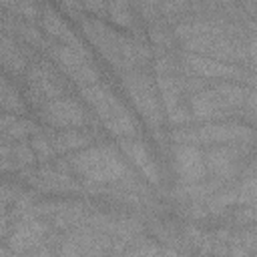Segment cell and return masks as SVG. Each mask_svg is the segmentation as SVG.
<instances>
[{
	"instance_id": "12",
	"label": "cell",
	"mask_w": 257,
	"mask_h": 257,
	"mask_svg": "<svg viewBox=\"0 0 257 257\" xmlns=\"http://www.w3.org/2000/svg\"><path fill=\"white\" fill-rule=\"evenodd\" d=\"M38 116L44 124L54 128H82L90 122L86 108L72 96H58L38 108Z\"/></svg>"
},
{
	"instance_id": "6",
	"label": "cell",
	"mask_w": 257,
	"mask_h": 257,
	"mask_svg": "<svg viewBox=\"0 0 257 257\" xmlns=\"http://www.w3.org/2000/svg\"><path fill=\"white\" fill-rule=\"evenodd\" d=\"M207 175L227 185L239 179L243 167L253 159V145H217L205 153Z\"/></svg>"
},
{
	"instance_id": "38",
	"label": "cell",
	"mask_w": 257,
	"mask_h": 257,
	"mask_svg": "<svg viewBox=\"0 0 257 257\" xmlns=\"http://www.w3.org/2000/svg\"><path fill=\"white\" fill-rule=\"evenodd\" d=\"M4 34V28H2V14H0V36Z\"/></svg>"
},
{
	"instance_id": "15",
	"label": "cell",
	"mask_w": 257,
	"mask_h": 257,
	"mask_svg": "<svg viewBox=\"0 0 257 257\" xmlns=\"http://www.w3.org/2000/svg\"><path fill=\"white\" fill-rule=\"evenodd\" d=\"M78 94L80 98L94 110L96 118L104 124L108 120H112L114 116L122 114L124 110H128L124 106V102L114 94V90L110 86H106L104 82H92L86 86H78Z\"/></svg>"
},
{
	"instance_id": "29",
	"label": "cell",
	"mask_w": 257,
	"mask_h": 257,
	"mask_svg": "<svg viewBox=\"0 0 257 257\" xmlns=\"http://www.w3.org/2000/svg\"><path fill=\"white\" fill-rule=\"evenodd\" d=\"M30 147H32V153H34V157H36V161L38 163H48L56 153H54V149H52V143H50V135H46V133H42L40 128L30 137Z\"/></svg>"
},
{
	"instance_id": "18",
	"label": "cell",
	"mask_w": 257,
	"mask_h": 257,
	"mask_svg": "<svg viewBox=\"0 0 257 257\" xmlns=\"http://www.w3.org/2000/svg\"><path fill=\"white\" fill-rule=\"evenodd\" d=\"M40 26L48 36L56 38L60 44H64V46H68L72 50H78V52H90L82 44V40L76 36V32L68 26V22L60 16V12L54 10L50 4L40 6Z\"/></svg>"
},
{
	"instance_id": "31",
	"label": "cell",
	"mask_w": 257,
	"mask_h": 257,
	"mask_svg": "<svg viewBox=\"0 0 257 257\" xmlns=\"http://www.w3.org/2000/svg\"><path fill=\"white\" fill-rule=\"evenodd\" d=\"M16 14L22 16L28 22H34L40 16V4L38 0H16Z\"/></svg>"
},
{
	"instance_id": "1",
	"label": "cell",
	"mask_w": 257,
	"mask_h": 257,
	"mask_svg": "<svg viewBox=\"0 0 257 257\" xmlns=\"http://www.w3.org/2000/svg\"><path fill=\"white\" fill-rule=\"evenodd\" d=\"M66 163L74 175L92 185H112L133 173L124 155L112 145L104 143L88 145L80 151H74L66 159Z\"/></svg>"
},
{
	"instance_id": "14",
	"label": "cell",
	"mask_w": 257,
	"mask_h": 257,
	"mask_svg": "<svg viewBox=\"0 0 257 257\" xmlns=\"http://www.w3.org/2000/svg\"><path fill=\"white\" fill-rule=\"evenodd\" d=\"M50 225L42 217H26L14 223L10 235L6 237V245L12 255H32V251L46 239L50 233Z\"/></svg>"
},
{
	"instance_id": "33",
	"label": "cell",
	"mask_w": 257,
	"mask_h": 257,
	"mask_svg": "<svg viewBox=\"0 0 257 257\" xmlns=\"http://www.w3.org/2000/svg\"><path fill=\"white\" fill-rule=\"evenodd\" d=\"M139 18L145 22L159 18V0H139Z\"/></svg>"
},
{
	"instance_id": "17",
	"label": "cell",
	"mask_w": 257,
	"mask_h": 257,
	"mask_svg": "<svg viewBox=\"0 0 257 257\" xmlns=\"http://www.w3.org/2000/svg\"><path fill=\"white\" fill-rule=\"evenodd\" d=\"M118 151L124 155L126 161L133 163V167H137L141 171V175L145 177V181L149 185H161L163 183L161 167L155 161V157L151 155V151L145 145V141H141L139 137L118 139Z\"/></svg>"
},
{
	"instance_id": "16",
	"label": "cell",
	"mask_w": 257,
	"mask_h": 257,
	"mask_svg": "<svg viewBox=\"0 0 257 257\" xmlns=\"http://www.w3.org/2000/svg\"><path fill=\"white\" fill-rule=\"evenodd\" d=\"M171 163L179 183H195L207 179L205 155L197 145H175L171 151Z\"/></svg>"
},
{
	"instance_id": "30",
	"label": "cell",
	"mask_w": 257,
	"mask_h": 257,
	"mask_svg": "<svg viewBox=\"0 0 257 257\" xmlns=\"http://www.w3.org/2000/svg\"><path fill=\"white\" fill-rule=\"evenodd\" d=\"M36 131H38V126H36L30 118L18 116V118L8 126V131L4 133V137H8L10 141H26V139H30Z\"/></svg>"
},
{
	"instance_id": "24",
	"label": "cell",
	"mask_w": 257,
	"mask_h": 257,
	"mask_svg": "<svg viewBox=\"0 0 257 257\" xmlns=\"http://www.w3.org/2000/svg\"><path fill=\"white\" fill-rule=\"evenodd\" d=\"M102 126H104V128H106V133H108V135H112L114 139L139 137V133H141L139 120H137V118H135V114H133V112H128V110H124L122 114H118V116H114L112 120L104 122Z\"/></svg>"
},
{
	"instance_id": "32",
	"label": "cell",
	"mask_w": 257,
	"mask_h": 257,
	"mask_svg": "<svg viewBox=\"0 0 257 257\" xmlns=\"http://www.w3.org/2000/svg\"><path fill=\"white\" fill-rule=\"evenodd\" d=\"M233 219H235V223H239L241 227H243V225H255V221H257L255 205H237Z\"/></svg>"
},
{
	"instance_id": "9",
	"label": "cell",
	"mask_w": 257,
	"mask_h": 257,
	"mask_svg": "<svg viewBox=\"0 0 257 257\" xmlns=\"http://www.w3.org/2000/svg\"><path fill=\"white\" fill-rule=\"evenodd\" d=\"M20 177L32 189L42 193H82V181L72 177V171L66 161H58L54 165L42 163L40 167L24 169L20 171Z\"/></svg>"
},
{
	"instance_id": "4",
	"label": "cell",
	"mask_w": 257,
	"mask_h": 257,
	"mask_svg": "<svg viewBox=\"0 0 257 257\" xmlns=\"http://www.w3.org/2000/svg\"><path fill=\"white\" fill-rule=\"evenodd\" d=\"M120 86L147 126L151 131L161 128L165 122V110L153 74L149 70H124L120 72Z\"/></svg>"
},
{
	"instance_id": "34",
	"label": "cell",
	"mask_w": 257,
	"mask_h": 257,
	"mask_svg": "<svg viewBox=\"0 0 257 257\" xmlns=\"http://www.w3.org/2000/svg\"><path fill=\"white\" fill-rule=\"evenodd\" d=\"M20 187H16V185H10V183H0V199L10 207L14 201H16V197L20 195Z\"/></svg>"
},
{
	"instance_id": "20",
	"label": "cell",
	"mask_w": 257,
	"mask_h": 257,
	"mask_svg": "<svg viewBox=\"0 0 257 257\" xmlns=\"http://www.w3.org/2000/svg\"><path fill=\"white\" fill-rule=\"evenodd\" d=\"M153 62V48L133 34L120 38V72L124 70H147ZM118 72V74H120Z\"/></svg>"
},
{
	"instance_id": "11",
	"label": "cell",
	"mask_w": 257,
	"mask_h": 257,
	"mask_svg": "<svg viewBox=\"0 0 257 257\" xmlns=\"http://www.w3.org/2000/svg\"><path fill=\"white\" fill-rule=\"evenodd\" d=\"M78 22H80V30L86 36V40L98 50V54L114 70L120 72V38H122V34L112 30V26H108L106 22H102L96 16H82Z\"/></svg>"
},
{
	"instance_id": "7",
	"label": "cell",
	"mask_w": 257,
	"mask_h": 257,
	"mask_svg": "<svg viewBox=\"0 0 257 257\" xmlns=\"http://www.w3.org/2000/svg\"><path fill=\"white\" fill-rule=\"evenodd\" d=\"M46 52L54 66L60 70V74L66 76L72 84L86 86L100 80V72L92 64L90 52H78L60 42H46Z\"/></svg>"
},
{
	"instance_id": "21",
	"label": "cell",
	"mask_w": 257,
	"mask_h": 257,
	"mask_svg": "<svg viewBox=\"0 0 257 257\" xmlns=\"http://www.w3.org/2000/svg\"><path fill=\"white\" fill-rule=\"evenodd\" d=\"M92 141H94V135L86 133L82 128H62V131L50 135V143H52V149L56 155L80 151V149L92 145Z\"/></svg>"
},
{
	"instance_id": "8",
	"label": "cell",
	"mask_w": 257,
	"mask_h": 257,
	"mask_svg": "<svg viewBox=\"0 0 257 257\" xmlns=\"http://www.w3.org/2000/svg\"><path fill=\"white\" fill-rule=\"evenodd\" d=\"M181 60H183L185 72L195 74L199 78L217 80V82L231 80V82H241L245 86H255V74H253V70H249L245 66L223 62V60H215V58L201 56V54L183 52V50H181Z\"/></svg>"
},
{
	"instance_id": "23",
	"label": "cell",
	"mask_w": 257,
	"mask_h": 257,
	"mask_svg": "<svg viewBox=\"0 0 257 257\" xmlns=\"http://www.w3.org/2000/svg\"><path fill=\"white\" fill-rule=\"evenodd\" d=\"M0 112H12V114L26 112V98L4 76H0Z\"/></svg>"
},
{
	"instance_id": "26",
	"label": "cell",
	"mask_w": 257,
	"mask_h": 257,
	"mask_svg": "<svg viewBox=\"0 0 257 257\" xmlns=\"http://www.w3.org/2000/svg\"><path fill=\"white\" fill-rule=\"evenodd\" d=\"M161 253L177 255L179 251H177V249H169V247L159 245L155 239L145 237V233L137 235V237H135L133 241H128L126 247H124V255H161Z\"/></svg>"
},
{
	"instance_id": "13",
	"label": "cell",
	"mask_w": 257,
	"mask_h": 257,
	"mask_svg": "<svg viewBox=\"0 0 257 257\" xmlns=\"http://www.w3.org/2000/svg\"><path fill=\"white\" fill-rule=\"evenodd\" d=\"M189 110H191V116H193V122L199 120V122H209V120H227L235 114H239L231 104L225 102V98L217 92L215 86L207 84L205 88L193 92L189 96V102H187Z\"/></svg>"
},
{
	"instance_id": "5",
	"label": "cell",
	"mask_w": 257,
	"mask_h": 257,
	"mask_svg": "<svg viewBox=\"0 0 257 257\" xmlns=\"http://www.w3.org/2000/svg\"><path fill=\"white\" fill-rule=\"evenodd\" d=\"M26 104L36 110L52 98L64 96L68 90V82L60 74V70L48 58H32L26 72Z\"/></svg>"
},
{
	"instance_id": "10",
	"label": "cell",
	"mask_w": 257,
	"mask_h": 257,
	"mask_svg": "<svg viewBox=\"0 0 257 257\" xmlns=\"http://www.w3.org/2000/svg\"><path fill=\"white\" fill-rule=\"evenodd\" d=\"M112 237L88 225H76L60 233V255H110Z\"/></svg>"
},
{
	"instance_id": "22",
	"label": "cell",
	"mask_w": 257,
	"mask_h": 257,
	"mask_svg": "<svg viewBox=\"0 0 257 257\" xmlns=\"http://www.w3.org/2000/svg\"><path fill=\"white\" fill-rule=\"evenodd\" d=\"M147 38L151 42L153 54L155 52H169V50H179L177 46V36L171 24H167L163 18H155L147 22Z\"/></svg>"
},
{
	"instance_id": "37",
	"label": "cell",
	"mask_w": 257,
	"mask_h": 257,
	"mask_svg": "<svg viewBox=\"0 0 257 257\" xmlns=\"http://www.w3.org/2000/svg\"><path fill=\"white\" fill-rule=\"evenodd\" d=\"M4 213H8V205H6V203L0 199V217H2Z\"/></svg>"
},
{
	"instance_id": "36",
	"label": "cell",
	"mask_w": 257,
	"mask_h": 257,
	"mask_svg": "<svg viewBox=\"0 0 257 257\" xmlns=\"http://www.w3.org/2000/svg\"><path fill=\"white\" fill-rule=\"evenodd\" d=\"M0 8H4L6 12L16 14V0H0Z\"/></svg>"
},
{
	"instance_id": "28",
	"label": "cell",
	"mask_w": 257,
	"mask_h": 257,
	"mask_svg": "<svg viewBox=\"0 0 257 257\" xmlns=\"http://www.w3.org/2000/svg\"><path fill=\"white\" fill-rule=\"evenodd\" d=\"M10 159H12V163L16 165V171H18V173L24 171V169L34 167V163H36V157H34V153H32V147H30V143H26V141H14V143H12Z\"/></svg>"
},
{
	"instance_id": "35",
	"label": "cell",
	"mask_w": 257,
	"mask_h": 257,
	"mask_svg": "<svg viewBox=\"0 0 257 257\" xmlns=\"http://www.w3.org/2000/svg\"><path fill=\"white\" fill-rule=\"evenodd\" d=\"M58 4H60L62 10H64L66 14H70L72 18H76V20L82 18V10H84V6H82L80 0H58Z\"/></svg>"
},
{
	"instance_id": "2",
	"label": "cell",
	"mask_w": 257,
	"mask_h": 257,
	"mask_svg": "<svg viewBox=\"0 0 257 257\" xmlns=\"http://www.w3.org/2000/svg\"><path fill=\"white\" fill-rule=\"evenodd\" d=\"M173 145H197V147H217V145H255V133L251 124L241 120H209L201 124H181L169 133Z\"/></svg>"
},
{
	"instance_id": "3",
	"label": "cell",
	"mask_w": 257,
	"mask_h": 257,
	"mask_svg": "<svg viewBox=\"0 0 257 257\" xmlns=\"http://www.w3.org/2000/svg\"><path fill=\"white\" fill-rule=\"evenodd\" d=\"M183 52L209 56L215 60L231 62L245 66L249 70L255 68V34L245 38L241 36H223V34H209V36H193L181 40Z\"/></svg>"
},
{
	"instance_id": "25",
	"label": "cell",
	"mask_w": 257,
	"mask_h": 257,
	"mask_svg": "<svg viewBox=\"0 0 257 257\" xmlns=\"http://www.w3.org/2000/svg\"><path fill=\"white\" fill-rule=\"evenodd\" d=\"M12 36L18 38V42H22L26 48H30L32 52H36L38 48L46 46V40L42 36V32H38V28L34 26V22H28V20H16V26H14V32Z\"/></svg>"
},
{
	"instance_id": "27",
	"label": "cell",
	"mask_w": 257,
	"mask_h": 257,
	"mask_svg": "<svg viewBox=\"0 0 257 257\" xmlns=\"http://www.w3.org/2000/svg\"><path fill=\"white\" fill-rule=\"evenodd\" d=\"M191 12V0H159V18L175 26Z\"/></svg>"
},
{
	"instance_id": "19",
	"label": "cell",
	"mask_w": 257,
	"mask_h": 257,
	"mask_svg": "<svg viewBox=\"0 0 257 257\" xmlns=\"http://www.w3.org/2000/svg\"><path fill=\"white\" fill-rule=\"evenodd\" d=\"M36 52H32L30 48H26L22 42H18L16 36L12 34H2L0 36V66L12 74V76H22L30 64V60L34 58Z\"/></svg>"
}]
</instances>
